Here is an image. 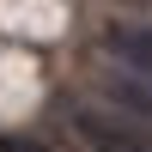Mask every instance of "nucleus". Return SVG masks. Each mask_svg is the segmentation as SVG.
I'll return each mask as SVG.
<instances>
[{"label":"nucleus","instance_id":"1","mask_svg":"<svg viewBox=\"0 0 152 152\" xmlns=\"http://www.w3.org/2000/svg\"><path fill=\"white\" fill-rule=\"evenodd\" d=\"M73 128L91 152H152L146 140V122L128 116V110H97V104H79L73 110Z\"/></svg>","mask_w":152,"mask_h":152},{"label":"nucleus","instance_id":"2","mask_svg":"<svg viewBox=\"0 0 152 152\" xmlns=\"http://www.w3.org/2000/svg\"><path fill=\"white\" fill-rule=\"evenodd\" d=\"M104 97L152 128V79H128V73H104Z\"/></svg>","mask_w":152,"mask_h":152},{"label":"nucleus","instance_id":"3","mask_svg":"<svg viewBox=\"0 0 152 152\" xmlns=\"http://www.w3.org/2000/svg\"><path fill=\"white\" fill-rule=\"evenodd\" d=\"M104 49L122 61V67L134 73H152V31H134V24H116V31L104 37Z\"/></svg>","mask_w":152,"mask_h":152}]
</instances>
